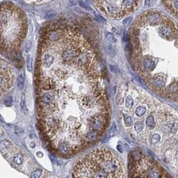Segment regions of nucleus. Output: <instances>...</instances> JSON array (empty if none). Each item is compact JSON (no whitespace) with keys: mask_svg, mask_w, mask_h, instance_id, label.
Masks as SVG:
<instances>
[{"mask_svg":"<svg viewBox=\"0 0 178 178\" xmlns=\"http://www.w3.org/2000/svg\"><path fill=\"white\" fill-rule=\"evenodd\" d=\"M99 63L78 27L55 21L44 28L36 68L39 127L52 150L71 156L108 128L109 104Z\"/></svg>","mask_w":178,"mask_h":178,"instance_id":"f257e3e1","label":"nucleus"},{"mask_svg":"<svg viewBox=\"0 0 178 178\" xmlns=\"http://www.w3.org/2000/svg\"><path fill=\"white\" fill-rule=\"evenodd\" d=\"M75 178H123L125 169L122 161L106 148L93 151L82 158L74 168Z\"/></svg>","mask_w":178,"mask_h":178,"instance_id":"f03ea898","label":"nucleus"},{"mask_svg":"<svg viewBox=\"0 0 178 178\" xmlns=\"http://www.w3.org/2000/svg\"><path fill=\"white\" fill-rule=\"evenodd\" d=\"M0 22L2 50L19 49L28 30V21L23 10L12 3L5 2L1 7Z\"/></svg>","mask_w":178,"mask_h":178,"instance_id":"7ed1b4c3","label":"nucleus"},{"mask_svg":"<svg viewBox=\"0 0 178 178\" xmlns=\"http://www.w3.org/2000/svg\"><path fill=\"white\" fill-rule=\"evenodd\" d=\"M138 0H94L96 7L113 19H121L136 10Z\"/></svg>","mask_w":178,"mask_h":178,"instance_id":"20e7f679","label":"nucleus"},{"mask_svg":"<svg viewBox=\"0 0 178 178\" xmlns=\"http://www.w3.org/2000/svg\"><path fill=\"white\" fill-rule=\"evenodd\" d=\"M0 149L2 155L10 161L14 168L22 170L21 168L23 167L26 157L22 151L8 140H4L1 142Z\"/></svg>","mask_w":178,"mask_h":178,"instance_id":"39448f33","label":"nucleus"},{"mask_svg":"<svg viewBox=\"0 0 178 178\" xmlns=\"http://www.w3.org/2000/svg\"><path fill=\"white\" fill-rule=\"evenodd\" d=\"M135 177H159L155 164L148 158H140L133 163L131 168Z\"/></svg>","mask_w":178,"mask_h":178,"instance_id":"423d86ee","label":"nucleus"},{"mask_svg":"<svg viewBox=\"0 0 178 178\" xmlns=\"http://www.w3.org/2000/svg\"><path fill=\"white\" fill-rule=\"evenodd\" d=\"M15 72L14 68L8 64L1 62V93L2 96L14 86Z\"/></svg>","mask_w":178,"mask_h":178,"instance_id":"0eeeda50","label":"nucleus"},{"mask_svg":"<svg viewBox=\"0 0 178 178\" xmlns=\"http://www.w3.org/2000/svg\"><path fill=\"white\" fill-rule=\"evenodd\" d=\"M146 112H147V109H146V106H143V105H140L134 110V114L137 117L141 118L146 114Z\"/></svg>","mask_w":178,"mask_h":178,"instance_id":"6e6552de","label":"nucleus"},{"mask_svg":"<svg viewBox=\"0 0 178 178\" xmlns=\"http://www.w3.org/2000/svg\"><path fill=\"white\" fill-rule=\"evenodd\" d=\"M146 125L150 130H152L156 126V122L153 116H149L146 120Z\"/></svg>","mask_w":178,"mask_h":178,"instance_id":"1a4fd4ad","label":"nucleus"},{"mask_svg":"<svg viewBox=\"0 0 178 178\" xmlns=\"http://www.w3.org/2000/svg\"><path fill=\"white\" fill-rule=\"evenodd\" d=\"M116 133H117V128H116V125L115 124V123H114L112 128L110 129V130L109 131V132H108V139H107V140H108V139H110L112 136H114V135H116Z\"/></svg>","mask_w":178,"mask_h":178,"instance_id":"9d476101","label":"nucleus"},{"mask_svg":"<svg viewBox=\"0 0 178 178\" xmlns=\"http://www.w3.org/2000/svg\"><path fill=\"white\" fill-rule=\"evenodd\" d=\"M42 174V170H40V169H38V170H34V171H33V172L31 173L30 177L34 178H38L41 176Z\"/></svg>","mask_w":178,"mask_h":178,"instance_id":"9b49d317","label":"nucleus"},{"mask_svg":"<svg viewBox=\"0 0 178 178\" xmlns=\"http://www.w3.org/2000/svg\"><path fill=\"white\" fill-rule=\"evenodd\" d=\"M25 1L32 3L33 4H36V5H40V4L48 3V2L52 1V0H25Z\"/></svg>","mask_w":178,"mask_h":178,"instance_id":"f8f14e48","label":"nucleus"},{"mask_svg":"<svg viewBox=\"0 0 178 178\" xmlns=\"http://www.w3.org/2000/svg\"><path fill=\"white\" fill-rule=\"evenodd\" d=\"M24 76L21 74L18 78V86L20 89H22L24 87Z\"/></svg>","mask_w":178,"mask_h":178,"instance_id":"ddd939ff","label":"nucleus"},{"mask_svg":"<svg viewBox=\"0 0 178 178\" xmlns=\"http://www.w3.org/2000/svg\"><path fill=\"white\" fill-rule=\"evenodd\" d=\"M4 104L7 106H11L13 104V99L12 97L10 96H6L4 99Z\"/></svg>","mask_w":178,"mask_h":178,"instance_id":"4468645a","label":"nucleus"},{"mask_svg":"<svg viewBox=\"0 0 178 178\" xmlns=\"http://www.w3.org/2000/svg\"><path fill=\"white\" fill-rule=\"evenodd\" d=\"M27 66H28V70L29 72L32 71V58L31 56H28L27 59Z\"/></svg>","mask_w":178,"mask_h":178,"instance_id":"2eb2a0df","label":"nucleus"},{"mask_svg":"<svg viewBox=\"0 0 178 178\" xmlns=\"http://www.w3.org/2000/svg\"><path fill=\"white\" fill-rule=\"evenodd\" d=\"M21 108H22V110L26 112L27 110V107H26V99H25V96H23V98L22 99V101H21Z\"/></svg>","mask_w":178,"mask_h":178,"instance_id":"dca6fc26","label":"nucleus"},{"mask_svg":"<svg viewBox=\"0 0 178 178\" xmlns=\"http://www.w3.org/2000/svg\"><path fill=\"white\" fill-rule=\"evenodd\" d=\"M160 136L158 135V134H155V135L153 136V137H152V143L153 144H157V143L160 141Z\"/></svg>","mask_w":178,"mask_h":178,"instance_id":"f3484780","label":"nucleus"},{"mask_svg":"<svg viewBox=\"0 0 178 178\" xmlns=\"http://www.w3.org/2000/svg\"><path fill=\"white\" fill-rule=\"evenodd\" d=\"M80 5L81 7H82V8H84V9H86V10H91V8H90V6H88V4H86V3H85V2H80Z\"/></svg>","mask_w":178,"mask_h":178,"instance_id":"a211bd4d","label":"nucleus"},{"mask_svg":"<svg viewBox=\"0 0 178 178\" xmlns=\"http://www.w3.org/2000/svg\"><path fill=\"white\" fill-rule=\"evenodd\" d=\"M15 129H16V134H18V135H20V134H21L23 132V130L21 128H18V127H16Z\"/></svg>","mask_w":178,"mask_h":178,"instance_id":"6ab92c4d","label":"nucleus"},{"mask_svg":"<svg viewBox=\"0 0 178 178\" xmlns=\"http://www.w3.org/2000/svg\"><path fill=\"white\" fill-rule=\"evenodd\" d=\"M30 47H31V45H30V42H28V44H26V46H25V50H26V52H30Z\"/></svg>","mask_w":178,"mask_h":178,"instance_id":"aec40b11","label":"nucleus"},{"mask_svg":"<svg viewBox=\"0 0 178 178\" xmlns=\"http://www.w3.org/2000/svg\"><path fill=\"white\" fill-rule=\"evenodd\" d=\"M132 18H127V19H126V20H124V22H123V24H124V25H127V24H129V23L130 22V21H132Z\"/></svg>","mask_w":178,"mask_h":178,"instance_id":"412c9836","label":"nucleus"},{"mask_svg":"<svg viewBox=\"0 0 178 178\" xmlns=\"http://www.w3.org/2000/svg\"><path fill=\"white\" fill-rule=\"evenodd\" d=\"M129 39V36H128V34L127 32H125L124 35V42H127Z\"/></svg>","mask_w":178,"mask_h":178,"instance_id":"4be33fe9","label":"nucleus"},{"mask_svg":"<svg viewBox=\"0 0 178 178\" xmlns=\"http://www.w3.org/2000/svg\"><path fill=\"white\" fill-rule=\"evenodd\" d=\"M96 17L97 18H98V20H100V21H102V20H103V21H104V19L103 18H102V16H100V14H96Z\"/></svg>","mask_w":178,"mask_h":178,"instance_id":"5701e85b","label":"nucleus"},{"mask_svg":"<svg viewBox=\"0 0 178 178\" xmlns=\"http://www.w3.org/2000/svg\"><path fill=\"white\" fill-rule=\"evenodd\" d=\"M150 2H151V0H145V6L147 7L150 6Z\"/></svg>","mask_w":178,"mask_h":178,"instance_id":"b1692460","label":"nucleus"},{"mask_svg":"<svg viewBox=\"0 0 178 178\" xmlns=\"http://www.w3.org/2000/svg\"><path fill=\"white\" fill-rule=\"evenodd\" d=\"M118 150H119V152H120L121 153H122V152H123V150L122 149V147H121V146H118Z\"/></svg>","mask_w":178,"mask_h":178,"instance_id":"393cba45","label":"nucleus"}]
</instances>
